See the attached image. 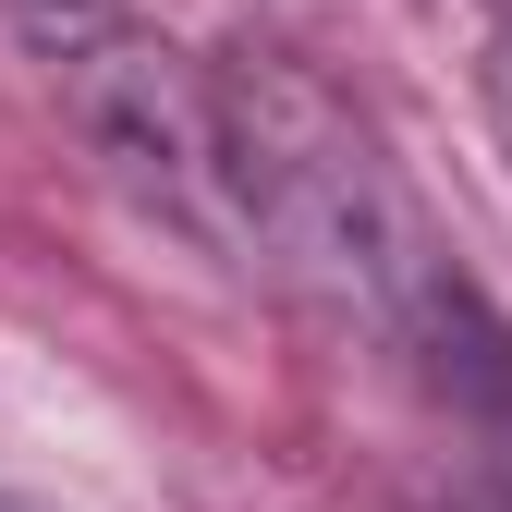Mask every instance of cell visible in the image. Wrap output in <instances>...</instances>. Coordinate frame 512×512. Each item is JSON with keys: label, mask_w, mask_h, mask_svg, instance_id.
I'll list each match as a JSON object with an SVG mask.
<instances>
[{"label": "cell", "mask_w": 512, "mask_h": 512, "mask_svg": "<svg viewBox=\"0 0 512 512\" xmlns=\"http://www.w3.org/2000/svg\"><path fill=\"white\" fill-rule=\"evenodd\" d=\"M220 183L232 256L305 293L342 342L427 378L439 403H512V330L452 269L427 196L391 171L378 122L330 98L305 61H232L220 74Z\"/></svg>", "instance_id": "6da1fadb"}, {"label": "cell", "mask_w": 512, "mask_h": 512, "mask_svg": "<svg viewBox=\"0 0 512 512\" xmlns=\"http://www.w3.org/2000/svg\"><path fill=\"white\" fill-rule=\"evenodd\" d=\"M25 61L49 110L74 122V147L122 208L159 232L232 256V183H220V74L183 37H159L122 0H25Z\"/></svg>", "instance_id": "7a4b0ae2"}, {"label": "cell", "mask_w": 512, "mask_h": 512, "mask_svg": "<svg viewBox=\"0 0 512 512\" xmlns=\"http://www.w3.org/2000/svg\"><path fill=\"white\" fill-rule=\"evenodd\" d=\"M488 122H500V159H512V25L488 37Z\"/></svg>", "instance_id": "3957f363"}, {"label": "cell", "mask_w": 512, "mask_h": 512, "mask_svg": "<svg viewBox=\"0 0 512 512\" xmlns=\"http://www.w3.org/2000/svg\"><path fill=\"white\" fill-rule=\"evenodd\" d=\"M476 512H512V488H500V500H476Z\"/></svg>", "instance_id": "277c9868"}, {"label": "cell", "mask_w": 512, "mask_h": 512, "mask_svg": "<svg viewBox=\"0 0 512 512\" xmlns=\"http://www.w3.org/2000/svg\"><path fill=\"white\" fill-rule=\"evenodd\" d=\"M0 512H37V500H0Z\"/></svg>", "instance_id": "5b68a950"}]
</instances>
